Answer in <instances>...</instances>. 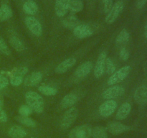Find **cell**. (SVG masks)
I'll return each mask as SVG.
<instances>
[{
  "label": "cell",
  "mask_w": 147,
  "mask_h": 138,
  "mask_svg": "<svg viewBox=\"0 0 147 138\" xmlns=\"http://www.w3.org/2000/svg\"><path fill=\"white\" fill-rule=\"evenodd\" d=\"M0 52L3 54L6 55H9L10 53H11L7 43L1 35H0Z\"/></svg>",
  "instance_id": "obj_32"
},
{
  "label": "cell",
  "mask_w": 147,
  "mask_h": 138,
  "mask_svg": "<svg viewBox=\"0 0 147 138\" xmlns=\"http://www.w3.org/2000/svg\"><path fill=\"white\" fill-rule=\"evenodd\" d=\"M38 91L45 96H54L57 93V90L55 88L49 86H39Z\"/></svg>",
  "instance_id": "obj_29"
},
{
  "label": "cell",
  "mask_w": 147,
  "mask_h": 138,
  "mask_svg": "<svg viewBox=\"0 0 147 138\" xmlns=\"http://www.w3.org/2000/svg\"><path fill=\"white\" fill-rule=\"evenodd\" d=\"M24 23L30 32L35 36H40L42 33V27L40 22L33 17H27L24 19Z\"/></svg>",
  "instance_id": "obj_7"
},
{
  "label": "cell",
  "mask_w": 147,
  "mask_h": 138,
  "mask_svg": "<svg viewBox=\"0 0 147 138\" xmlns=\"http://www.w3.org/2000/svg\"><path fill=\"white\" fill-rule=\"evenodd\" d=\"M76 63V59L75 57H70L66 60H63V62L60 63L55 68V73L58 74L65 73L66 71L69 70L70 68L73 67Z\"/></svg>",
  "instance_id": "obj_15"
},
{
  "label": "cell",
  "mask_w": 147,
  "mask_h": 138,
  "mask_svg": "<svg viewBox=\"0 0 147 138\" xmlns=\"http://www.w3.org/2000/svg\"><path fill=\"white\" fill-rule=\"evenodd\" d=\"M144 36L147 39V22L145 24V27H144Z\"/></svg>",
  "instance_id": "obj_40"
},
{
  "label": "cell",
  "mask_w": 147,
  "mask_h": 138,
  "mask_svg": "<svg viewBox=\"0 0 147 138\" xmlns=\"http://www.w3.org/2000/svg\"><path fill=\"white\" fill-rule=\"evenodd\" d=\"M8 135L10 138H24L27 136V133L22 126L14 125L9 129Z\"/></svg>",
  "instance_id": "obj_17"
},
{
  "label": "cell",
  "mask_w": 147,
  "mask_h": 138,
  "mask_svg": "<svg viewBox=\"0 0 147 138\" xmlns=\"http://www.w3.org/2000/svg\"><path fill=\"white\" fill-rule=\"evenodd\" d=\"M131 127L119 122H110L107 125V130L113 135H118L130 130Z\"/></svg>",
  "instance_id": "obj_10"
},
{
  "label": "cell",
  "mask_w": 147,
  "mask_h": 138,
  "mask_svg": "<svg viewBox=\"0 0 147 138\" xmlns=\"http://www.w3.org/2000/svg\"><path fill=\"white\" fill-rule=\"evenodd\" d=\"M32 109L27 104L22 105V106H20V109H19V114L21 116H29L32 114Z\"/></svg>",
  "instance_id": "obj_31"
},
{
  "label": "cell",
  "mask_w": 147,
  "mask_h": 138,
  "mask_svg": "<svg viewBox=\"0 0 147 138\" xmlns=\"http://www.w3.org/2000/svg\"><path fill=\"white\" fill-rule=\"evenodd\" d=\"M25 101L33 112L37 114L42 113L45 108L43 98L38 93L34 91H28L25 94Z\"/></svg>",
  "instance_id": "obj_1"
},
{
  "label": "cell",
  "mask_w": 147,
  "mask_h": 138,
  "mask_svg": "<svg viewBox=\"0 0 147 138\" xmlns=\"http://www.w3.org/2000/svg\"><path fill=\"white\" fill-rule=\"evenodd\" d=\"M106 58H107V56H106V53L105 52L100 53L98 57L97 62H96V65L95 66L94 69L95 77L97 78L101 77L103 73H104L105 63H106Z\"/></svg>",
  "instance_id": "obj_11"
},
{
  "label": "cell",
  "mask_w": 147,
  "mask_h": 138,
  "mask_svg": "<svg viewBox=\"0 0 147 138\" xmlns=\"http://www.w3.org/2000/svg\"><path fill=\"white\" fill-rule=\"evenodd\" d=\"M42 79V74L38 71L33 72L24 80V84L27 86H34L38 84Z\"/></svg>",
  "instance_id": "obj_16"
},
{
  "label": "cell",
  "mask_w": 147,
  "mask_h": 138,
  "mask_svg": "<svg viewBox=\"0 0 147 138\" xmlns=\"http://www.w3.org/2000/svg\"><path fill=\"white\" fill-rule=\"evenodd\" d=\"M32 138H33V137H32Z\"/></svg>",
  "instance_id": "obj_41"
},
{
  "label": "cell",
  "mask_w": 147,
  "mask_h": 138,
  "mask_svg": "<svg viewBox=\"0 0 147 138\" xmlns=\"http://www.w3.org/2000/svg\"><path fill=\"white\" fill-rule=\"evenodd\" d=\"M9 43L13 48L15 49L17 51L22 52L25 50V46H24V43L17 36H11L9 38Z\"/></svg>",
  "instance_id": "obj_24"
},
{
  "label": "cell",
  "mask_w": 147,
  "mask_h": 138,
  "mask_svg": "<svg viewBox=\"0 0 147 138\" xmlns=\"http://www.w3.org/2000/svg\"><path fill=\"white\" fill-rule=\"evenodd\" d=\"M93 68V63L90 61L82 63L75 72V76L78 78H83L86 77Z\"/></svg>",
  "instance_id": "obj_14"
},
{
  "label": "cell",
  "mask_w": 147,
  "mask_h": 138,
  "mask_svg": "<svg viewBox=\"0 0 147 138\" xmlns=\"http://www.w3.org/2000/svg\"><path fill=\"white\" fill-rule=\"evenodd\" d=\"M92 128L88 124H83L73 128L68 135V138H90Z\"/></svg>",
  "instance_id": "obj_4"
},
{
  "label": "cell",
  "mask_w": 147,
  "mask_h": 138,
  "mask_svg": "<svg viewBox=\"0 0 147 138\" xmlns=\"http://www.w3.org/2000/svg\"><path fill=\"white\" fill-rule=\"evenodd\" d=\"M73 34L77 38L84 39L90 37L93 34V31L90 26L87 24H78L73 29Z\"/></svg>",
  "instance_id": "obj_8"
},
{
  "label": "cell",
  "mask_w": 147,
  "mask_h": 138,
  "mask_svg": "<svg viewBox=\"0 0 147 138\" xmlns=\"http://www.w3.org/2000/svg\"><path fill=\"white\" fill-rule=\"evenodd\" d=\"M131 70V66H126L122 67L119 70L115 71L108 80V84L110 85V86H113V85L116 84L119 82L123 81L129 76Z\"/></svg>",
  "instance_id": "obj_2"
},
{
  "label": "cell",
  "mask_w": 147,
  "mask_h": 138,
  "mask_svg": "<svg viewBox=\"0 0 147 138\" xmlns=\"http://www.w3.org/2000/svg\"><path fill=\"white\" fill-rule=\"evenodd\" d=\"M130 39V34L126 30H123L119 32L116 38V44L118 46H121L126 44Z\"/></svg>",
  "instance_id": "obj_22"
},
{
  "label": "cell",
  "mask_w": 147,
  "mask_h": 138,
  "mask_svg": "<svg viewBox=\"0 0 147 138\" xmlns=\"http://www.w3.org/2000/svg\"><path fill=\"white\" fill-rule=\"evenodd\" d=\"M78 100V96L76 93H68L63 97L60 102V104L64 109L71 108L75 103H76Z\"/></svg>",
  "instance_id": "obj_18"
},
{
  "label": "cell",
  "mask_w": 147,
  "mask_h": 138,
  "mask_svg": "<svg viewBox=\"0 0 147 138\" xmlns=\"http://www.w3.org/2000/svg\"><path fill=\"white\" fill-rule=\"evenodd\" d=\"M23 11L27 14L30 15H34L38 11V7L35 1L29 0V1H25L23 4Z\"/></svg>",
  "instance_id": "obj_20"
},
{
  "label": "cell",
  "mask_w": 147,
  "mask_h": 138,
  "mask_svg": "<svg viewBox=\"0 0 147 138\" xmlns=\"http://www.w3.org/2000/svg\"><path fill=\"white\" fill-rule=\"evenodd\" d=\"M9 85V80L4 75H0V90L4 89Z\"/></svg>",
  "instance_id": "obj_35"
},
{
  "label": "cell",
  "mask_w": 147,
  "mask_h": 138,
  "mask_svg": "<svg viewBox=\"0 0 147 138\" xmlns=\"http://www.w3.org/2000/svg\"><path fill=\"white\" fill-rule=\"evenodd\" d=\"M63 24L65 27L67 29H74L80 24H79L78 19L76 16L70 15L63 20Z\"/></svg>",
  "instance_id": "obj_23"
},
{
  "label": "cell",
  "mask_w": 147,
  "mask_h": 138,
  "mask_svg": "<svg viewBox=\"0 0 147 138\" xmlns=\"http://www.w3.org/2000/svg\"><path fill=\"white\" fill-rule=\"evenodd\" d=\"M78 113V111L76 107H71L67 109L62 118L60 127L63 129H67V128L70 127L77 119Z\"/></svg>",
  "instance_id": "obj_3"
},
{
  "label": "cell",
  "mask_w": 147,
  "mask_h": 138,
  "mask_svg": "<svg viewBox=\"0 0 147 138\" xmlns=\"http://www.w3.org/2000/svg\"><path fill=\"white\" fill-rule=\"evenodd\" d=\"M9 78L10 83L14 86H20L22 83V82L24 81L23 77H21V76H11V77Z\"/></svg>",
  "instance_id": "obj_33"
},
{
  "label": "cell",
  "mask_w": 147,
  "mask_h": 138,
  "mask_svg": "<svg viewBox=\"0 0 147 138\" xmlns=\"http://www.w3.org/2000/svg\"><path fill=\"white\" fill-rule=\"evenodd\" d=\"M70 0H56L55 4V14L59 17H63L68 11Z\"/></svg>",
  "instance_id": "obj_13"
},
{
  "label": "cell",
  "mask_w": 147,
  "mask_h": 138,
  "mask_svg": "<svg viewBox=\"0 0 147 138\" xmlns=\"http://www.w3.org/2000/svg\"><path fill=\"white\" fill-rule=\"evenodd\" d=\"M83 9V2L82 0H70L68 10L73 13L80 12Z\"/></svg>",
  "instance_id": "obj_26"
},
{
  "label": "cell",
  "mask_w": 147,
  "mask_h": 138,
  "mask_svg": "<svg viewBox=\"0 0 147 138\" xmlns=\"http://www.w3.org/2000/svg\"><path fill=\"white\" fill-rule=\"evenodd\" d=\"M131 109V106L129 103L126 102L120 106L116 113V118L118 120H123L129 115Z\"/></svg>",
  "instance_id": "obj_19"
},
{
  "label": "cell",
  "mask_w": 147,
  "mask_h": 138,
  "mask_svg": "<svg viewBox=\"0 0 147 138\" xmlns=\"http://www.w3.org/2000/svg\"><path fill=\"white\" fill-rule=\"evenodd\" d=\"M129 52L124 47H122L120 50V57L123 60H127L129 58Z\"/></svg>",
  "instance_id": "obj_34"
},
{
  "label": "cell",
  "mask_w": 147,
  "mask_h": 138,
  "mask_svg": "<svg viewBox=\"0 0 147 138\" xmlns=\"http://www.w3.org/2000/svg\"><path fill=\"white\" fill-rule=\"evenodd\" d=\"M105 68H106L108 74L109 75H112L116 71V66L111 60V59L109 58V57L106 58V63H105Z\"/></svg>",
  "instance_id": "obj_30"
},
{
  "label": "cell",
  "mask_w": 147,
  "mask_h": 138,
  "mask_svg": "<svg viewBox=\"0 0 147 138\" xmlns=\"http://www.w3.org/2000/svg\"><path fill=\"white\" fill-rule=\"evenodd\" d=\"M117 108V103L116 101L111 99L103 102L98 108V112L103 117H109L113 114Z\"/></svg>",
  "instance_id": "obj_6"
},
{
  "label": "cell",
  "mask_w": 147,
  "mask_h": 138,
  "mask_svg": "<svg viewBox=\"0 0 147 138\" xmlns=\"http://www.w3.org/2000/svg\"><path fill=\"white\" fill-rule=\"evenodd\" d=\"M104 4V12L108 13L113 7V0H102Z\"/></svg>",
  "instance_id": "obj_36"
},
{
  "label": "cell",
  "mask_w": 147,
  "mask_h": 138,
  "mask_svg": "<svg viewBox=\"0 0 147 138\" xmlns=\"http://www.w3.org/2000/svg\"><path fill=\"white\" fill-rule=\"evenodd\" d=\"M12 15V10L7 4H2L0 7V22H5L9 20Z\"/></svg>",
  "instance_id": "obj_21"
},
{
  "label": "cell",
  "mask_w": 147,
  "mask_h": 138,
  "mask_svg": "<svg viewBox=\"0 0 147 138\" xmlns=\"http://www.w3.org/2000/svg\"><path fill=\"white\" fill-rule=\"evenodd\" d=\"M7 115L6 112L0 107V122H6L7 121Z\"/></svg>",
  "instance_id": "obj_37"
},
{
  "label": "cell",
  "mask_w": 147,
  "mask_h": 138,
  "mask_svg": "<svg viewBox=\"0 0 147 138\" xmlns=\"http://www.w3.org/2000/svg\"><path fill=\"white\" fill-rule=\"evenodd\" d=\"M147 0H137V3H136V6L139 9H142L144 7V6L146 4Z\"/></svg>",
  "instance_id": "obj_38"
},
{
  "label": "cell",
  "mask_w": 147,
  "mask_h": 138,
  "mask_svg": "<svg viewBox=\"0 0 147 138\" xmlns=\"http://www.w3.org/2000/svg\"><path fill=\"white\" fill-rule=\"evenodd\" d=\"M3 105H4V99H3L2 96L0 94V107L2 108Z\"/></svg>",
  "instance_id": "obj_39"
},
{
  "label": "cell",
  "mask_w": 147,
  "mask_h": 138,
  "mask_svg": "<svg viewBox=\"0 0 147 138\" xmlns=\"http://www.w3.org/2000/svg\"><path fill=\"white\" fill-rule=\"evenodd\" d=\"M5 73L9 77H11V76H21V77H24V75L28 73V68L26 67L14 68L11 71L5 72Z\"/></svg>",
  "instance_id": "obj_28"
},
{
  "label": "cell",
  "mask_w": 147,
  "mask_h": 138,
  "mask_svg": "<svg viewBox=\"0 0 147 138\" xmlns=\"http://www.w3.org/2000/svg\"><path fill=\"white\" fill-rule=\"evenodd\" d=\"M134 100L138 104H147V86H141L136 89L134 95Z\"/></svg>",
  "instance_id": "obj_12"
},
{
  "label": "cell",
  "mask_w": 147,
  "mask_h": 138,
  "mask_svg": "<svg viewBox=\"0 0 147 138\" xmlns=\"http://www.w3.org/2000/svg\"><path fill=\"white\" fill-rule=\"evenodd\" d=\"M124 92L125 90L122 86H112V87H110L105 90L102 93V96H103V99L111 100V99L121 96L124 93Z\"/></svg>",
  "instance_id": "obj_9"
},
{
  "label": "cell",
  "mask_w": 147,
  "mask_h": 138,
  "mask_svg": "<svg viewBox=\"0 0 147 138\" xmlns=\"http://www.w3.org/2000/svg\"><path fill=\"white\" fill-rule=\"evenodd\" d=\"M91 137L93 138H109L106 129L102 126H95L93 128Z\"/></svg>",
  "instance_id": "obj_27"
},
{
  "label": "cell",
  "mask_w": 147,
  "mask_h": 138,
  "mask_svg": "<svg viewBox=\"0 0 147 138\" xmlns=\"http://www.w3.org/2000/svg\"><path fill=\"white\" fill-rule=\"evenodd\" d=\"M16 119L20 124L24 125V126H28V127H35L37 126V123L35 122V121L33 120L32 118L29 117V116L19 115L16 117Z\"/></svg>",
  "instance_id": "obj_25"
},
{
  "label": "cell",
  "mask_w": 147,
  "mask_h": 138,
  "mask_svg": "<svg viewBox=\"0 0 147 138\" xmlns=\"http://www.w3.org/2000/svg\"><path fill=\"white\" fill-rule=\"evenodd\" d=\"M123 9V2L121 0L116 1L114 4H113V7H111L110 11L108 12L107 16L106 17V22L107 24H112L114 22L117 18L119 17V14L122 12Z\"/></svg>",
  "instance_id": "obj_5"
}]
</instances>
